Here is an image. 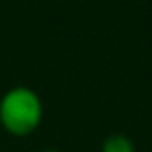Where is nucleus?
<instances>
[{
  "instance_id": "1",
  "label": "nucleus",
  "mask_w": 152,
  "mask_h": 152,
  "mask_svg": "<svg viewBox=\"0 0 152 152\" xmlns=\"http://www.w3.org/2000/svg\"><path fill=\"white\" fill-rule=\"evenodd\" d=\"M42 100L29 87H12L0 98V125L14 137L35 133L42 121Z\"/></svg>"
},
{
  "instance_id": "2",
  "label": "nucleus",
  "mask_w": 152,
  "mask_h": 152,
  "mask_svg": "<svg viewBox=\"0 0 152 152\" xmlns=\"http://www.w3.org/2000/svg\"><path fill=\"white\" fill-rule=\"evenodd\" d=\"M100 152H135V145L127 135L112 133L102 141Z\"/></svg>"
},
{
  "instance_id": "3",
  "label": "nucleus",
  "mask_w": 152,
  "mask_h": 152,
  "mask_svg": "<svg viewBox=\"0 0 152 152\" xmlns=\"http://www.w3.org/2000/svg\"><path fill=\"white\" fill-rule=\"evenodd\" d=\"M41 152H62V150H54V148H48V150H41Z\"/></svg>"
}]
</instances>
